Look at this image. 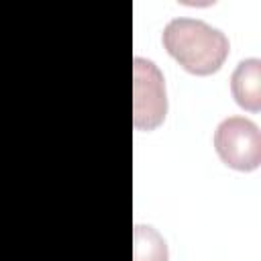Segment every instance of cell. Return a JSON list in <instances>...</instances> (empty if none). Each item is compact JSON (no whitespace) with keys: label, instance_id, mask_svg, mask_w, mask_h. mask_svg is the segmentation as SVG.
<instances>
[{"label":"cell","instance_id":"1","mask_svg":"<svg viewBox=\"0 0 261 261\" xmlns=\"http://www.w3.org/2000/svg\"><path fill=\"white\" fill-rule=\"evenodd\" d=\"M165 51L190 73H216L228 57L226 35L198 18H173L165 24L161 35Z\"/></svg>","mask_w":261,"mask_h":261},{"label":"cell","instance_id":"2","mask_svg":"<svg viewBox=\"0 0 261 261\" xmlns=\"http://www.w3.org/2000/svg\"><path fill=\"white\" fill-rule=\"evenodd\" d=\"M167 114L165 80L159 67L145 59L133 61V124L139 130L157 128Z\"/></svg>","mask_w":261,"mask_h":261},{"label":"cell","instance_id":"3","mask_svg":"<svg viewBox=\"0 0 261 261\" xmlns=\"http://www.w3.org/2000/svg\"><path fill=\"white\" fill-rule=\"evenodd\" d=\"M214 149L224 165L253 171L261 165L259 126L245 116H228L214 130Z\"/></svg>","mask_w":261,"mask_h":261},{"label":"cell","instance_id":"4","mask_svg":"<svg viewBox=\"0 0 261 261\" xmlns=\"http://www.w3.org/2000/svg\"><path fill=\"white\" fill-rule=\"evenodd\" d=\"M230 92L241 108L249 112L261 108V61L257 57L243 59L237 65L230 77Z\"/></svg>","mask_w":261,"mask_h":261},{"label":"cell","instance_id":"5","mask_svg":"<svg viewBox=\"0 0 261 261\" xmlns=\"http://www.w3.org/2000/svg\"><path fill=\"white\" fill-rule=\"evenodd\" d=\"M167 245L163 237L151 228L137 224L133 230V261H167Z\"/></svg>","mask_w":261,"mask_h":261}]
</instances>
